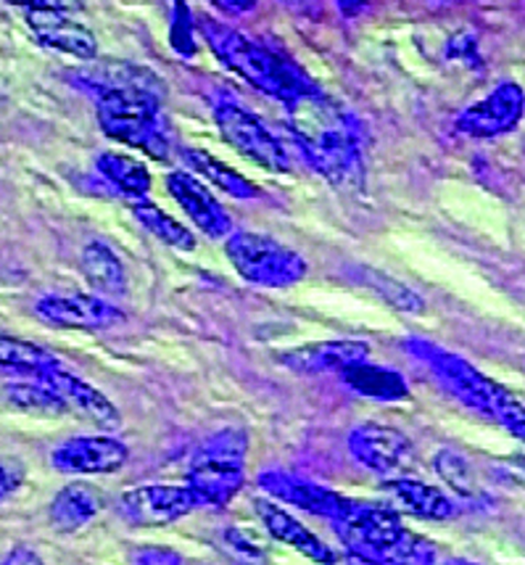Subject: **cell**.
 I'll return each instance as SVG.
<instances>
[{"label": "cell", "mask_w": 525, "mask_h": 565, "mask_svg": "<svg viewBox=\"0 0 525 565\" xmlns=\"http://www.w3.org/2000/svg\"><path fill=\"white\" fill-rule=\"evenodd\" d=\"M85 87L96 96L100 130L164 161L172 132L161 111V83L153 72L125 62H106L85 72Z\"/></svg>", "instance_id": "obj_1"}, {"label": "cell", "mask_w": 525, "mask_h": 565, "mask_svg": "<svg viewBox=\"0 0 525 565\" xmlns=\"http://www.w3.org/2000/svg\"><path fill=\"white\" fill-rule=\"evenodd\" d=\"M288 127L309 164L328 183L356 188L362 183V148L352 119L333 100L307 90L286 104Z\"/></svg>", "instance_id": "obj_2"}, {"label": "cell", "mask_w": 525, "mask_h": 565, "mask_svg": "<svg viewBox=\"0 0 525 565\" xmlns=\"http://www.w3.org/2000/svg\"><path fill=\"white\" fill-rule=\"evenodd\" d=\"M407 349L433 367V373L439 375L443 386H447L457 399H462L470 409L486 415L489 420L500 423L507 434H513L517 439L525 441V407L507 386H502L500 381L483 375L481 370L470 365L468 360H462L460 354H452L447 352V349L428 344V341L413 339L407 341Z\"/></svg>", "instance_id": "obj_3"}, {"label": "cell", "mask_w": 525, "mask_h": 565, "mask_svg": "<svg viewBox=\"0 0 525 565\" xmlns=\"http://www.w3.org/2000/svg\"><path fill=\"white\" fill-rule=\"evenodd\" d=\"M201 32H204L208 49L214 51V56H217L227 70H233L238 77H244L248 85L267 93V96L288 104V100L301 96V93L314 90V87L307 83L304 74L296 70L293 64L272 56V53L265 51L257 43H251V40L240 35L233 26L214 22V19H204V22H201Z\"/></svg>", "instance_id": "obj_4"}, {"label": "cell", "mask_w": 525, "mask_h": 565, "mask_svg": "<svg viewBox=\"0 0 525 565\" xmlns=\"http://www.w3.org/2000/svg\"><path fill=\"white\" fill-rule=\"evenodd\" d=\"M248 439L240 428L212 434L199 447L188 470V487L204 508H225L246 483Z\"/></svg>", "instance_id": "obj_5"}, {"label": "cell", "mask_w": 525, "mask_h": 565, "mask_svg": "<svg viewBox=\"0 0 525 565\" xmlns=\"http://www.w3.org/2000/svg\"><path fill=\"white\" fill-rule=\"evenodd\" d=\"M227 259L238 275L254 286L286 288L299 282L307 275V262L293 248L278 244L269 235L259 233H233L227 238Z\"/></svg>", "instance_id": "obj_6"}, {"label": "cell", "mask_w": 525, "mask_h": 565, "mask_svg": "<svg viewBox=\"0 0 525 565\" xmlns=\"http://www.w3.org/2000/svg\"><path fill=\"white\" fill-rule=\"evenodd\" d=\"M214 119H217L219 132L227 143L238 153H244L246 159H251L254 164L265 167L269 172L291 170L286 148L267 130L257 114L244 109L235 100H219L217 109H214Z\"/></svg>", "instance_id": "obj_7"}, {"label": "cell", "mask_w": 525, "mask_h": 565, "mask_svg": "<svg viewBox=\"0 0 525 565\" xmlns=\"http://www.w3.org/2000/svg\"><path fill=\"white\" fill-rule=\"evenodd\" d=\"M204 508L191 487L174 483H148L125 492L117 500V513L132 526H167Z\"/></svg>", "instance_id": "obj_8"}, {"label": "cell", "mask_w": 525, "mask_h": 565, "mask_svg": "<svg viewBox=\"0 0 525 565\" xmlns=\"http://www.w3.org/2000/svg\"><path fill=\"white\" fill-rule=\"evenodd\" d=\"M333 529L349 553L375 557V561H381L386 550L394 547L399 536L407 531L392 508L360 500H356L352 513L343 518V521L333 523Z\"/></svg>", "instance_id": "obj_9"}, {"label": "cell", "mask_w": 525, "mask_h": 565, "mask_svg": "<svg viewBox=\"0 0 525 565\" xmlns=\"http://www.w3.org/2000/svg\"><path fill=\"white\" fill-rule=\"evenodd\" d=\"M259 487L261 492L275 497L278 502L293 504V508L318 518H328L330 523L343 521L356 508V500H352V497H343L333 492V489L299 479L293 473H282V470H267V473H261Z\"/></svg>", "instance_id": "obj_10"}, {"label": "cell", "mask_w": 525, "mask_h": 565, "mask_svg": "<svg viewBox=\"0 0 525 565\" xmlns=\"http://www.w3.org/2000/svg\"><path fill=\"white\" fill-rule=\"evenodd\" d=\"M525 111V93L517 83H502L491 96L468 106L457 117V130L470 138H496L515 130Z\"/></svg>", "instance_id": "obj_11"}, {"label": "cell", "mask_w": 525, "mask_h": 565, "mask_svg": "<svg viewBox=\"0 0 525 565\" xmlns=\"http://www.w3.org/2000/svg\"><path fill=\"white\" fill-rule=\"evenodd\" d=\"M38 318L49 326L72 328V331H104L125 320L122 309L109 305L100 296H43L35 305Z\"/></svg>", "instance_id": "obj_12"}, {"label": "cell", "mask_w": 525, "mask_h": 565, "mask_svg": "<svg viewBox=\"0 0 525 565\" xmlns=\"http://www.w3.org/2000/svg\"><path fill=\"white\" fill-rule=\"evenodd\" d=\"M130 457V449L114 436H74L53 452V468L62 473L100 476L119 470Z\"/></svg>", "instance_id": "obj_13"}, {"label": "cell", "mask_w": 525, "mask_h": 565, "mask_svg": "<svg viewBox=\"0 0 525 565\" xmlns=\"http://www.w3.org/2000/svg\"><path fill=\"white\" fill-rule=\"evenodd\" d=\"M409 449H413V441L401 430L383 426V423H362L349 434V452L354 455V460L381 476L401 468Z\"/></svg>", "instance_id": "obj_14"}, {"label": "cell", "mask_w": 525, "mask_h": 565, "mask_svg": "<svg viewBox=\"0 0 525 565\" xmlns=\"http://www.w3.org/2000/svg\"><path fill=\"white\" fill-rule=\"evenodd\" d=\"M167 188H170L172 199L183 206L188 217L193 220V225H199V231L206 233L208 238H225L233 231L231 214L193 174L172 172L167 178Z\"/></svg>", "instance_id": "obj_15"}, {"label": "cell", "mask_w": 525, "mask_h": 565, "mask_svg": "<svg viewBox=\"0 0 525 565\" xmlns=\"http://www.w3.org/2000/svg\"><path fill=\"white\" fill-rule=\"evenodd\" d=\"M32 379L43 381L45 386H51L53 392L62 396L66 405L77 409V413H83L85 418H90L100 428L114 430L119 428V423H122V415H119V409L114 407V402H109V396L100 394L96 386H90L87 381L77 379V375L66 373L62 365L45 370V373L40 375H32Z\"/></svg>", "instance_id": "obj_16"}, {"label": "cell", "mask_w": 525, "mask_h": 565, "mask_svg": "<svg viewBox=\"0 0 525 565\" xmlns=\"http://www.w3.org/2000/svg\"><path fill=\"white\" fill-rule=\"evenodd\" d=\"M26 24L45 49L69 53L83 62H93L98 56L96 35L64 11H26Z\"/></svg>", "instance_id": "obj_17"}, {"label": "cell", "mask_w": 525, "mask_h": 565, "mask_svg": "<svg viewBox=\"0 0 525 565\" xmlns=\"http://www.w3.org/2000/svg\"><path fill=\"white\" fill-rule=\"evenodd\" d=\"M369 344L354 339L339 341H318V344H307L291 352L280 354V362L296 373H343L346 367L367 362Z\"/></svg>", "instance_id": "obj_18"}, {"label": "cell", "mask_w": 525, "mask_h": 565, "mask_svg": "<svg viewBox=\"0 0 525 565\" xmlns=\"http://www.w3.org/2000/svg\"><path fill=\"white\" fill-rule=\"evenodd\" d=\"M257 513L261 518V523H265V529L269 531V536H275L278 542L288 544V547H293L296 553H301L318 565H335V563H339V555H335L333 550H330L328 544L320 540V536H314L312 531L304 529V523L296 521V518L288 513V510H282L280 504L259 500L257 502Z\"/></svg>", "instance_id": "obj_19"}, {"label": "cell", "mask_w": 525, "mask_h": 565, "mask_svg": "<svg viewBox=\"0 0 525 565\" xmlns=\"http://www.w3.org/2000/svg\"><path fill=\"white\" fill-rule=\"evenodd\" d=\"M386 492L394 497V502L399 504V508L417 518H426V521H449V518L460 513V508H457L452 497H447L441 489L428 487V483L422 481H388Z\"/></svg>", "instance_id": "obj_20"}, {"label": "cell", "mask_w": 525, "mask_h": 565, "mask_svg": "<svg viewBox=\"0 0 525 565\" xmlns=\"http://www.w3.org/2000/svg\"><path fill=\"white\" fill-rule=\"evenodd\" d=\"M100 510V494L90 483L74 481L64 487L62 492L53 497L51 502V523L53 529L62 534H72V531L87 526Z\"/></svg>", "instance_id": "obj_21"}, {"label": "cell", "mask_w": 525, "mask_h": 565, "mask_svg": "<svg viewBox=\"0 0 525 565\" xmlns=\"http://www.w3.org/2000/svg\"><path fill=\"white\" fill-rule=\"evenodd\" d=\"M341 379L349 388H354L356 394L367 396V399L399 402L404 396H409V386L401 373L381 367V365H369V362H360V365L346 367L341 373Z\"/></svg>", "instance_id": "obj_22"}, {"label": "cell", "mask_w": 525, "mask_h": 565, "mask_svg": "<svg viewBox=\"0 0 525 565\" xmlns=\"http://www.w3.org/2000/svg\"><path fill=\"white\" fill-rule=\"evenodd\" d=\"M79 265H83L87 282H90L98 294L125 296L127 291L125 267L109 246L100 244V241H90V244L83 248V259H79Z\"/></svg>", "instance_id": "obj_23"}, {"label": "cell", "mask_w": 525, "mask_h": 565, "mask_svg": "<svg viewBox=\"0 0 525 565\" xmlns=\"http://www.w3.org/2000/svg\"><path fill=\"white\" fill-rule=\"evenodd\" d=\"M183 157L188 164L196 170L201 178H206L208 183H214L219 191L231 193L233 199H257L259 196V188L254 183H248L240 172L231 170L227 164H222L219 159H214L212 153L201 151V148H185Z\"/></svg>", "instance_id": "obj_24"}, {"label": "cell", "mask_w": 525, "mask_h": 565, "mask_svg": "<svg viewBox=\"0 0 525 565\" xmlns=\"http://www.w3.org/2000/svg\"><path fill=\"white\" fill-rule=\"evenodd\" d=\"M96 167L114 188H119L125 196H130L135 201L143 199L146 193L151 191V174H148V170L140 164V161H135L130 157H122V153H111V151L100 153Z\"/></svg>", "instance_id": "obj_25"}, {"label": "cell", "mask_w": 525, "mask_h": 565, "mask_svg": "<svg viewBox=\"0 0 525 565\" xmlns=\"http://www.w3.org/2000/svg\"><path fill=\"white\" fill-rule=\"evenodd\" d=\"M0 367L13 370V373L40 375L45 373V370L58 367V360L49 352V349L32 344V341L0 333Z\"/></svg>", "instance_id": "obj_26"}, {"label": "cell", "mask_w": 525, "mask_h": 565, "mask_svg": "<svg viewBox=\"0 0 525 565\" xmlns=\"http://www.w3.org/2000/svg\"><path fill=\"white\" fill-rule=\"evenodd\" d=\"M132 214L148 233L157 235L159 241H164L167 246L180 248V252H191L196 246V235L188 231L185 225H180L178 220L170 217L164 210H159L157 204H148V201H135Z\"/></svg>", "instance_id": "obj_27"}, {"label": "cell", "mask_w": 525, "mask_h": 565, "mask_svg": "<svg viewBox=\"0 0 525 565\" xmlns=\"http://www.w3.org/2000/svg\"><path fill=\"white\" fill-rule=\"evenodd\" d=\"M356 278L365 282L367 288H373V291L378 294L383 301H388L394 309H399V312L417 315V312H422V307H426L413 288H407L404 282L394 280L392 275L373 270V267H360V270H356Z\"/></svg>", "instance_id": "obj_28"}, {"label": "cell", "mask_w": 525, "mask_h": 565, "mask_svg": "<svg viewBox=\"0 0 525 565\" xmlns=\"http://www.w3.org/2000/svg\"><path fill=\"white\" fill-rule=\"evenodd\" d=\"M6 396H9L13 407L30 409V413H64V409H69V405H66L62 396L38 379L11 383V386L6 388Z\"/></svg>", "instance_id": "obj_29"}, {"label": "cell", "mask_w": 525, "mask_h": 565, "mask_svg": "<svg viewBox=\"0 0 525 565\" xmlns=\"http://www.w3.org/2000/svg\"><path fill=\"white\" fill-rule=\"evenodd\" d=\"M441 557H443L441 550L436 547L433 542L404 531V534L399 536V542H396L394 547L386 550V555L381 557V563H386V565H439Z\"/></svg>", "instance_id": "obj_30"}, {"label": "cell", "mask_w": 525, "mask_h": 565, "mask_svg": "<svg viewBox=\"0 0 525 565\" xmlns=\"http://www.w3.org/2000/svg\"><path fill=\"white\" fill-rule=\"evenodd\" d=\"M433 468L436 473L441 476V481L447 483L454 494L464 497V500L475 497L478 489H475L473 468H470V462L464 460L460 452H454V449H441V452L436 455Z\"/></svg>", "instance_id": "obj_31"}, {"label": "cell", "mask_w": 525, "mask_h": 565, "mask_svg": "<svg viewBox=\"0 0 525 565\" xmlns=\"http://www.w3.org/2000/svg\"><path fill=\"white\" fill-rule=\"evenodd\" d=\"M172 49L180 56L191 58L196 53V40H193V19L183 0H174V19H172Z\"/></svg>", "instance_id": "obj_32"}, {"label": "cell", "mask_w": 525, "mask_h": 565, "mask_svg": "<svg viewBox=\"0 0 525 565\" xmlns=\"http://www.w3.org/2000/svg\"><path fill=\"white\" fill-rule=\"evenodd\" d=\"M132 565H183V557L170 547H138L132 553Z\"/></svg>", "instance_id": "obj_33"}, {"label": "cell", "mask_w": 525, "mask_h": 565, "mask_svg": "<svg viewBox=\"0 0 525 565\" xmlns=\"http://www.w3.org/2000/svg\"><path fill=\"white\" fill-rule=\"evenodd\" d=\"M24 481V468L17 460H0V502L9 500V497L22 487Z\"/></svg>", "instance_id": "obj_34"}, {"label": "cell", "mask_w": 525, "mask_h": 565, "mask_svg": "<svg viewBox=\"0 0 525 565\" xmlns=\"http://www.w3.org/2000/svg\"><path fill=\"white\" fill-rule=\"evenodd\" d=\"M6 3L22 6V9H26V11H64V13H72V11L83 9V3H79V0H6Z\"/></svg>", "instance_id": "obj_35"}, {"label": "cell", "mask_w": 525, "mask_h": 565, "mask_svg": "<svg viewBox=\"0 0 525 565\" xmlns=\"http://www.w3.org/2000/svg\"><path fill=\"white\" fill-rule=\"evenodd\" d=\"M0 565H43V561H40V555L35 553V550L13 547L11 553L0 561Z\"/></svg>", "instance_id": "obj_36"}, {"label": "cell", "mask_w": 525, "mask_h": 565, "mask_svg": "<svg viewBox=\"0 0 525 565\" xmlns=\"http://www.w3.org/2000/svg\"><path fill=\"white\" fill-rule=\"evenodd\" d=\"M335 3H339V9H341L343 17L354 19V17H360L362 11H365L367 0H335Z\"/></svg>", "instance_id": "obj_37"}, {"label": "cell", "mask_w": 525, "mask_h": 565, "mask_svg": "<svg viewBox=\"0 0 525 565\" xmlns=\"http://www.w3.org/2000/svg\"><path fill=\"white\" fill-rule=\"evenodd\" d=\"M335 565H386V563L375 561V557H367V555L349 553V550H346V555L339 557V563H335Z\"/></svg>", "instance_id": "obj_38"}, {"label": "cell", "mask_w": 525, "mask_h": 565, "mask_svg": "<svg viewBox=\"0 0 525 565\" xmlns=\"http://www.w3.org/2000/svg\"><path fill=\"white\" fill-rule=\"evenodd\" d=\"M222 3L233 11H251L257 6V0H222Z\"/></svg>", "instance_id": "obj_39"}, {"label": "cell", "mask_w": 525, "mask_h": 565, "mask_svg": "<svg viewBox=\"0 0 525 565\" xmlns=\"http://www.w3.org/2000/svg\"><path fill=\"white\" fill-rule=\"evenodd\" d=\"M439 565H481V563H473V561H464V557H447L443 555Z\"/></svg>", "instance_id": "obj_40"}]
</instances>
